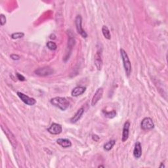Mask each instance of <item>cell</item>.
I'll use <instances>...</instances> for the list:
<instances>
[{
	"label": "cell",
	"mask_w": 168,
	"mask_h": 168,
	"mask_svg": "<svg viewBox=\"0 0 168 168\" xmlns=\"http://www.w3.org/2000/svg\"><path fill=\"white\" fill-rule=\"evenodd\" d=\"M50 103L54 107L61 110L62 111H65L70 106V102L65 97H54L50 100Z\"/></svg>",
	"instance_id": "1"
},
{
	"label": "cell",
	"mask_w": 168,
	"mask_h": 168,
	"mask_svg": "<svg viewBox=\"0 0 168 168\" xmlns=\"http://www.w3.org/2000/svg\"><path fill=\"white\" fill-rule=\"evenodd\" d=\"M120 55L122 57V59L123 61V65L124 68V70L125 72V74L128 77H129L131 73V69H132V66H131V62L129 60V58L126 51L123 49H120Z\"/></svg>",
	"instance_id": "2"
},
{
	"label": "cell",
	"mask_w": 168,
	"mask_h": 168,
	"mask_svg": "<svg viewBox=\"0 0 168 168\" xmlns=\"http://www.w3.org/2000/svg\"><path fill=\"white\" fill-rule=\"evenodd\" d=\"M1 128H2V129L3 131V132L5 134V135L7 136L8 140L9 141L10 143L11 144L13 148H15V149L17 148V146H18V142H17V139H16V137H15V136L14 135V134L9 130V128H7L6 127V126H4V125H2Z\"/></svg>",
	"instance_id": "3"
},
{
	"label": "cell",
	"mask_w": 168,
	"mask_h": 168,
	"mask_svg": "<svg viewBox=\"0 0 168 168\" xmlns=\"http://www.w3.org/2000/svg\"><path fill=\"white\" fill-rule=\"evenodd\" d=\"M75 24H76V28L77 30L78 33L80 34L82 38H87V34L86 32L82 28V17L81 15H78L75 19Z\"/></svg>",
	"instance_id": "4"
},
{
	"label": "cell",
	"mask_w": 168,
	"mask_h": 168,
	"mask_svg": "<svg viewBox=\"0 0 168 168\" xmlns=\"http://www.w3.org/2000/svg\"><path fill=\"white\" fill-rule=\"evenodd\" d=\"M141 128L144 131H149L154 128V124L153 120L149 117L145 118L141 123Z\"/></svg>",
	"instance_id": "5"
},
{
	"label": "cell",
	"mask_w": 168,
	"mask_h": 168,
	"mask_svg": "<svg viewBox=\"0 0 168 168\" xmlns=\"http://www.w3.org/2000/svg\"><path fill=\"white\" fill-rule=\"evenodd\" d=\"M53 72H54L53 70L49 66H44L42 68H40L34 71V73L36 75H38L39 76H42V77L50 76L52 74Z\"/></svg>",
	"instance_id": "6"
},
{
	"label": "cell",
	"mask_w": 168,
	"mask_h": 168,
	"mask_svg": "<svg viewBox=\"0 0 168 168\" xmlns=\"http://www.w3.org/2000/svg\"><path fill=\"white\" fill-rule=\"evenodd\" d=\"M17 95L20 99L24 104L28 105V106H34V105L36 103V100L34 98H31L26 94L21 93V92H17Z\"/></svg>",
	"instance_id": "7"
},
{
	"label": "cell",
	"mask_w": 168,
	"mask_h": 168,
	"mask_svg": "<svg viewBox=\"0 0 168 168\" xmlns=\"http://www.w3.org/2000/svg\"><path fill=\"white\" fill-rule=\"evenodd\" d=\"M103 93H104V90L102 87H99L97 89V91L95 93H94L91 100V105L93 107L95 106L100 100L102 99Z\"/></svg>",
	"instance_id": "8"
},
{
	"label": "cell",
	"mask_w": 168,
	"mask_h": 168,
	"mask_svg": "<svg viewBox=\"0 0 168 168\" xmlns=\"http://www.w3.org/2000/svg\"><path fill=\"white\" fill-rule=\"evenodd\" d=\"M47 131L52 135H59L62 133V127L61 125L59 124L53 123L51 125V126L48 129H47Z\"/></svg>",
	"instance_id": "9"
},
{
	"label": "cell",
	"mask_w": 168,
	"mask_h": 168,
	"mask_svg": "<svg viewBox=\"0 0 168 168\" xmlns=\"http://www.w3.org/2000/svg\"><path fill=\"white\" fill-rule=\"evenodd\" d=\"M94 63L98 70H101L103 68V59L101 56V52L97 51L94 57Z\"/></svg>",
	"instance_id": "10"
},
{
	"label": "cell",
	"mask_w": 168,
	"mask_h": 168,
	"mask_svg": "<svg viewBox=\"0 0 168 168\" xmlns=\"http://www.w3.org/2000/svg\"><path fill=\"white\" fill-rule=\"evenodd\" d=\"M130 125H131V124H130V122H129V121L125 122L124 125L123 131H122V142H125L126 141H128V139L129 138Z\"/></svg>",
	"instance_id": "11"
},
{
	"label": "cell",
	"mask_w": 168,
	"mask_h": 168,
	"mask_svg": "<svg viewBox=\"0 0 168 168\" xmlns=\"http://www.w3.org/2000/svg\"><path fill=\"white\" fill-rule=\"evenodd\" d=\"M142 146H141V144L140 142L137 141L136 142L135 144V146H134V149H133V156L136 159H139L142 156Z\"/></svg>",
	"instance_id": "12"
},
{
	"label": "cell",
	"mask_w": 168,
	"mask_h": 168,
	"mask_svg": "<svg viewBox=\"0 0 168 168\" xmlns=\"http://www.w3.org/2000/svg\"><path fill=\"white\" fill-rule=\"evenodd\" d=\"M86 87L83 86H77L75 88L73 89V90L71 92V94L72 97H77L82 95V94L86 92Z\"/></svg>",
	"instance_id": "13"
},
{
	"label": "cell",
	"mask_w": 168,
	"mask_h": 168,
	"mask_svg": "<svg viewBox=\"0 0 168 168\" xmlns=\"http://www.w3.org/2000/svg\"><path fill=\"white\" fill-rule=\"evenodd\" d=\"M84 110H84L83 107H82L79 109L77 112L75 114V115L70 119V122L72 124H75L77 122H78V121L81 119L83 114H84Z\"/></svg>",
	"instance_id": "14"
},
{
	"label": "cell",
	"mask_w": 168,
	"mask_h": 168,
	"mask_svg": "<svg viewBox=\"0 0 168 168\" xmlns=\"http://www.w3.org/2000/svg\"><path fill=\"white\" fill-rule=\"evenodd\" d=\"M57 143L58 145H59L61 146H62V148H70L72 146V143L71 141L68 139H58L57 140Z\"/></svg>",
	"instance_id": "15"
},
{
	"label": "cell",
	"mask_w": 168,
	"mask_h": 168,
	"mask_svg": "<svg viewBox=\"0 0 168 168\" xmlns=\"http://www.w3.org/2000/svg\"><path fill=\"white\" fill-rule=\"evenodd\" d=\"M102 112H103V114L104 115V117H106L109 119H112L114 117H116V110H112V111H110V112H108V111H106V110H103Z\"/></svg>",
	"instance_id": "16"
},
{
	"label": "cell",
	"mask_w": 168,
	"mask_h": 168,
	"mask_svg": "<svg viewBox=\"0 0 168 168\" xmlns=\"http://www.w3.org/2000/svg\"><path fill=\"white\" fill-rule=\"evenodd\" d=\"M102 32L104 36V37L107 40H110L111 39V34H110V32L107 26H103L102 28Z\"/></svg>",
	"instance_id": "17"
},
{
	"label": "cell",
	"mask_w": 168,
	"mask_h": 168,
	"mask_svg": "<svg viewBox=\"0 0 168 168\" xmlns=\"http://www.w3.org/2000/svg\"><path fill=\"white\" fill-rule=\"evenodd\" d=\"M116 144V141L115 140H110L108 142H107V143H105L104 145V150L106 151H110L111 150L113 146L115 145Z\"/></svg>",
	"instance_id": "18"
},
{
	"label": "cell",
	"mask_w": 168,
	"mask_h": 168,
	"mask_svg": "<svg viewBox=\"0 0 168 168\" xmlns=\"http://www.w3.org/2000/svg\"><path fill=\"white\" fill-rule=\"evenodd\" d=\"M46 46L47 48L51 51H55L57 49V45L53 41H48L46 44Z\"/></svg>",
	"instance_id": "19"
},
{
	"label": "cell",
	"mask_w": 168,
	"mask_h": 168,
	"mask_svg": "<svg viewBox=\"0 0 168 168\" xmlns=\"http://www.w3.org/2000/svg\"><path fill=\"white\" fill-rule=\"evenodd\" d=\"M24 36V34L23 32H15L10 36L11 38L13 40H18V39L23 38Z\"/></svg>",
	"instance_id": "20"
},
{
	"label": "cell",
	"mask_w": 168,
	"mask_h": 168,
	"mask_svg": "<svg viewBox=\"0 0 168 168\" xmlns=\"http://www.w3.org/2000/svg\"><path fill=\"white\" fill-rule=\"evenodd\" d=\"M6 21H7L6 17H5L3 14L0 15V24H1L2 26H4L6 24Z\"/></svg>",
	"instance_id": "21"
},
{
	"label": "cell",
	"mask_w": 168,
	"mask_h": 168,
	"mask_svg": "<svg viewBox=\"0 0 168 168\" xmlns=\"http://www.w3.org/2000/svg\"><path fill=\"white\" fill-rule=\"evenodd\" d=\"M16 75H17V79H19V80L20 81H22V82H24L26 80V79L23 76V75H21L19 73H16Z\"/></svg>",
	"instance_id": "22"
},
{
	"label": "cell",
	"mask_w": 168,
	"mask_h": 168,
	"mask_svg": "<svg viewBox=\"0 0 168 168\" xmlns=\"http://www.w3.org/2000/svg\"><path fill=\"white\" fill-rule=\"evenodd\" d=\"M10 58L14 61H18L20 59V57L18 55H15V54H12L10 55Z\"/></svg>",
	"instance_id": "23"
},
{
	"label": "cell",
	"mask_w": 168,
	"mask_h": 168,
	"mask_svg": "<svg viewBox=\"0 0 168 168\" xmlns=\"http://www.w3.org/2000/svg\"><path fill=\"white\" fill-rule=\"evenodd\" d=\"M92 139L94 141H98L99 140L100 137H99V136L98 135H92Z\"/></svg>",
	"instance_id": "24"
},
{
	"label": "cell",
	"mask_w": 168,
	"mask_h": 168,
	"mask_svg": "<svg viewBox=\"0 0 168 168\" xmlns=\"http://www.w3.org/2000/svg\"><path fill=\"white\" fill-rule=\"evenodd\" d=\"M159 167H160V168H162V167L164 168V167H165V165L164 164V163H161V164H160V166H159Z\"/></svg>",
	"instance_id": "25"
},
{
	"label": "cell",
	"mask_w": 168,
	"mask_h": 168,
	"mask_svg": "<svg viewBox=\"0 0 168 168\" xmlns=\"http://www.w3.org/2000/svg\"><path fill=\"white\" fill-rule=\"evenodd\" d=\"M98 167H104V166H99Z\"/></svg>",
	"instance_id": "26"
}]
</instances>
